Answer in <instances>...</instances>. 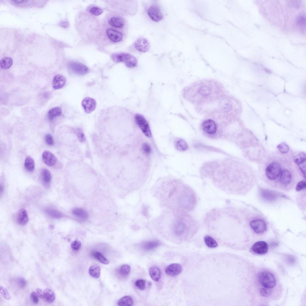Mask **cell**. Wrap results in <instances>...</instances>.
<instances>
[{
  "label": "cell",
  "instance_id": "obj_1",
  "mask_svg": "<svg viewBox=\"0 0 306 306\" xmlns=\"http://www.w3.org/2000/svg\"><path fill=\"white\" fill-rule=\"evenodd\" d=\"M111 58L115 62H123L126 66L130 68L136 66L137 61L136 58L132 55L126 53H114L111 55Z\"/></svg>",
  "mask_w": 306,
  "mask_h": 306
},
{
  "label": "cell",
  "instance_id": "obj_2",
  "mask_svg": "<svg viewBox=\"0 0 306 306\" xmlns=\"http://www.w3.org/2000/svg\"><path fill=\"white\" fill-rule=\"evenodd\" d=\"M258 279L261 284L265 288H272L276 284V279L274 275L269 271L261 272L258 275Z\"/></svg>",
  "mask_w": 306,
  "mask_h": 306
},
{
  "label": "cell",
  "instance_id": "obj_3",
  "mask_svg": "<svg viewBox=\"0 0 306 306\" xmlns=\"http://www.w3.org/2000/svg\"><path fill=\"white\" fill-rule=\"evenodd\" d=\"M189 226L186 220L178 218L172 224V231L176 235H182L188 232Z\"/></svg>",
  "mask_w": 306,
  "mask_h": 306
},
{
  "label": "cell",
  "instance_id": "obj_4",
  "mask_svg": "<svg viewBox=\"0 0 306 306\" xmlns=\"http://www.w3.org/2000/svg\"><path fill=\"white\" fill-rule=\"evenodd\" d=\"M281 173V168L279 163L274 162L270 163L266 169V175L269 179L273 180L277 178Z\"/></svg>",
  "mask_w": 306,
  "mask_h": 306
},
{
  "label": "cell",
  "instance_id": "obj_5",
  "mask_svg": "<svg viewBox=\"0 0 306 306\" xmlns=\"http://www.w3.org/2000/svg\"><path fill=\"white\" fill-rule=\"evenodd\" d=\"M135 120L138 126L145 136L149 138L151 137L152 134L150 127L144 117L140 114H137L135 116Z\"/></svg>",
  "mask_w": 306,
  "mask_h": 306
},
{
  "label": "cell",
  "instance_id": "obj_6",
  "mask_svg": "<svg viewBox=\"0 0 306 306\" xmlns=\"http://www.w3.org/2000/svg\"><path fill=\"white\" fill-rule=\"evenodd\" d=\"M148 14L149 17L154 22H158L163 18L162 13L157 4H153L148 9Z\"/></svg>",
  "mask_w": 306,
  "mask_h": 306
},
{
  "label": "cell",
  "instance_id": "obj_7",
  "mask_svg": "<svg viewBox=\"0 0 306 306\" xmlns=\"http://www.w3.org/2000/svg\"><path fill=\"white\" fill-rule=\"evenodd\" d=\"M135 48L138 51L145 53L147 52L150 48L148 41L146 38L140 37L138 38L134 43Z\"/></svg>",
  "mask_w": 306,
  "mask_h": 306
},
{
  "label": "cell",
  "instance_id": "obj_8",
  "mask_svg": "<svg viewBox=\"0 0 306 306\" xmlns=\"http://www.w3.org/2000/svg\"><path fill=\"white\" fill-rule=\"evenodd\" d=\"M250 226L253 230L256 233H261L267 230V226L265 221L261 219L255 220L250 223Z\"/></svg>",
  "mask_w": 306,
  "mask_h": 306
},
{
  "label": "cell",
  "instance_id": "obj_9",
  "mask_svg": "<svg viewBox=\"0 0 306 306\" xmlns=\"http://www.w3.org/2000/svg\"><path fill=\"white\" fill-rule=\"evenodd\" d=\"M82 105L85 112L86 113L89 114L95 110L96 106V102L94 99L86 97L82 100Z\"/></svg>",
  "mask_w": 306,
  "mask_h": 306
},
{
  "label": "cell",
  "instance_id": "obj_10",
  "mask_svg": "<svg viewBox=\"0 0 306 306\" xmlns=\"http://www.w3.org/2000/svg\"><path fill=\"white\" fill-rule=\"evenodd\" d=\"M71 70L74 73L79 75H84L89 71L88 68L85 65L77 62H72L69 65Z\"/></svg>",
  "mask_w": 306,
  "mask_h": 306
},
{
  "label": "cell",
  "instance_id": "obj_11",
  "mask_svg": "<svg viewBox=\"0 0 306 306\" xmlns=\"http://www.w3.org/2000/svg\"><path fill=\"white\" fill-rule=\"evenodd\" d=\"M182 270V267L180 264L173 263L166 268L165 271L167 274L172 276H175L180 274Z\"/></svg>",
  "mask_w": 306,
  "mask_h": 306
},
{
  "label": "cell",
  "instance_id": "obj_12",
  "mask_svg": "<svg viewBox=\"0 0 306 306\" xmlns=\"http://www.w3.org/2000/svg\"><path fill=\"white\" fill-rule=\"evenodd\" d=\"M252 250L254 252L259 254L266 253L268 250V245L264 241H258L252 246Z\"/></svg>",
  "mask_w": 306,
  "mask_h": 306
},
{
  "label": "cell",
  "instance_id": "obj_13",
  "mask_svg": "<svg viewBox=\"0 0 306 306\" xmlns=\"http://www.w3.org/2000/svg\"><path fill=\"white\" fill-rule=\"evenodd\" d=\"M202 126L203 130L209 134H214L217 130L216 125L215 122L211 120H205L202 123Z\"/></svg>",
  "mask_w": 306,
  "mask_h": 306
},
{
  "label": "cell",
  "instance_id": "obj_14",
  "mask_svg": "<svg viewBox=\"0 0 306 306\" xmlns=\"http://www.w3.org/2000/svg\"><path fill=\"white\" fill-rule=\"evenodd\" d=\"M42 159L44 162L47 165L51 166L56 163L57 159L51 152L48 151L44 152L42 154Z\"/></svg>",
  "mask_w": 306,
  "mask_h": 306
},
{
  "label": "cell",
  "instance_id": "obj_15",
  "mask_svg": "<svg viewBox=\"0 0 306 306\" xmlns=\"http://www.w3.org/2000/svg\"><path fill=\"white\" fill-rule=\"evenodd\" d=\"M66 82V78L64 76L57 74L53 78L52 86L55 89H58L62 88Z\"/></svg>",
  "mask_w": 306,
  "mask_h": 306
},
{
  "label": "cell",
  "instance_id": "obj_16",
  "mask_svg": "<svg viewBox=\"0 0 306 306\" xmlns=\"http://www.w3.org/2000/svg\"><path fill=\"white\" fill-rule=\"evenodd\" d=\"M106 34L109 39L114 42H120L123 38V34L121 32L113 29H108Z\"/></svg>",
  "mask_w": 306,
  "mask_h": 306
},
{
  "label": "cell",
  "instance_id": "obj_17",
  "mask_svg": "<svg viewBox=\"0 0 306 306\" xmlns=\"http://www.w3.org/2000/svg\"><path fill=\"white\" fill-rule=\"evenodd\" d=\"M41 178L44 185L46 187L49 186L51 177L49 171L46 169H43L41 173Z\"/></svg>",
  "mask_w": 306,
  "mask_h": 306
},
{
  "label": "cell",
  "instance_id": "obj_18",
  "mask_svg": "<svg viewBox=\"0 0 306 306\" xmlns=\"http://www.w3.org/2000/svg\"><path fill=\"white\" fill-rule=\"evenodd\" d=\"M17 220L20 224L24 225L26 224L28 221V216L26 211L24 209H20L18 212Z\"/></svg>",
  "mask_w": 306,
  "mask_h": 306
},
{
  "label": "cell",
  "instance_id": "obj_19",
  "mask_svg": "<svg viewBox=\"0 0 306 306\" xmlns=\"http://www.w3.org/2000/svg\"><path fill=\"white\" fill-rule=\"evenodd\" d=\"M160 244V242L158 240H152L143 243L142 244L141 247L145 250H150L158 247Z\"/></svg>",
  "mask_w": 306,
  "mask_h": 306
},
{
  "label": "cell",
  "instance_id": "obj_20",
  "mask_svg": "<svg viewBox=\"0 0 306 306\" xmlns=\"http://www.w3.org/2000/svg\"><path fill=\"white\" fill-rule=\"evenodd\" d=\"M280 182L283 184L286 185L290 182L292 179V175L290 172L287 169H284L281 172L280 174Z\"/></svg>",
  "mask_w": 306,
  "mask_h": 306
},
{
  "label": "cell",
  "instance_id": "obj_21",
  "mask_svg": "<svg viewBox=\"0 0 306 306\" xmlns=\"http://www.w3.org/2000/svg\"><path fill=\"white\" fill-rule=\"evenodd\" d=\"M43 298L47 302L52 303L55 300V294L54 291L49 288H47L43 291Z\"/></svg>",
  "mask_w": 306,
  "mask_h": 306
},
{
  "label": "cell",
  "instance_id": "obj_22",
  "mask_svg": "<svg viewBox=\"0 0 306 306\" xmlns=\"http://www.w3.org/2000/svg\"><path fill=\"white\" fill-rule=\"evenodd\" d=\"M149 273L151 278L154 281H158L160 278V270L157 266H153L150 268Z\"/></svg>",
  "mask_w": 306,
  "mask_h": 306
},
{
  "label": "cell",
  "instance_id": "obj_23",
  "mask_svg": "<svg viewBox=\"0 0 306 306\" xmlns=\"http://www.w3.org/2000/svg\"><path fill=\"white\" fill-rule=\"evenodd\" d=\"M108 23L111 26L119 28L122 27L124 23V20L122 18L117 17L111 18L108 20Z\"/></svg>",
  "mask_w": 306,
  "mask_h": 306
},
{
  "label": "cell",
  "instance_id": "obj_24",
  "mask_svg": "<svg viewBox=\"0 0 306 306\" xmlns=\"http://www.w3.org/2000/svg\"><path fill=\"white\" fill-rule=\"evenodd\" d=\"M100 267L97 264H94L91 266L89 269V273L92 277L97 278L100 277Z\"/></svg>",
  "mask_w": 306,
  "mask_h": 306
},
{
  "label": "cell",
  "instance_id": "obj_25",
  "mask_svg": "<svg viewBox=\"0 0 306 306\" xmlns=\"http://www.w3.org/2000/svg\"><path fill=\"white\" fill-rule=\"evenodd\" d=\"M62 114L61 109L59 107H55L50 110L48 114V119L52 120L57 117L60 116Z\"/></svg>",
  "mask_w": 306,
  "mask_h": 306
},
{
  "label": "cell",
  "instance_id": "obj_26",
  "mask_svg": "<svg viewBox=\"0 0 306 306\" xmlns=\"http://www.w3.org/2000/svg\"><path fill=\"white\" fill-rule=\"evenodd\" d=\"M73 214L75 216L83 220L87 219L88 216V212L83 209L76 208L72 211Z\"/></svg>",
  "mask_w": 306,
  "mask_h": 306
},
{
  "label": "cell",
  "instance_id": "obj_27",
  "mask_svg": "<svg viewBox=\"0 0 306 306\" xmlns=\"http://www.w3.org/2000/svg\"><path fill=\"white\" fill-rule=\"evenodd\" d=\"M133 301L130 296H126L121 298L118 301L117 304L120 306H131L132 305Z\"/></svg>",
  "mask_w": 306,
  "mask_h": 306
},
{
  "label": "cell",
  "instance_id": "obj_28",
  "mask_svg": "<svg viewBox=\"0 0 306 306\" xmlns=\"http://www.w3.org/2000/svg\"><path fill=\"white\" fill-rule=\"evenodd\" d=\"M175 146L177 149L180 151H184L188 148V144L183 139L178 138L176 140Z\"/></svg>",
  "mask_w": 306,
  "mask_h": 306
},
{
  "label": "cell",
  "instance_id": "obj_29",
  "mask_svg": "<svg viewBox=\"0 0 306 306\" xmlns=\"http://www.w3.org/2000/svg\"><path fill=\"white\" fill-rule=\"evenodd\" d=\"M13 62V60L11 58L8 57H4L0 60V67L2 69H8L11 67Z\"/></svg>",
  "mask_w": 306,
  "mask_h": 306
},
{
  "label": "cell",
  "instance_id": "obj_30",
  "mask_svg": "<svg viewBox=\"0 0 306 306\" xmlns=\"http://www.w3.org/2000/svg\"><path fill=\"white\" fill-rule=\"evenodd\" d=\"M45 212L49 216L54 218H59L63 216V214L61 212L53 209H46Z\"/></svg>",
  "mask_w": 306,
  "mask_h": 306
},
{
  "label": "cell",
  "instance_id": "obj_31",
  "mask_svg": "<svg viewBox=\"0 0 306 306\" xmlns=\"http://www.w3.org/2000/svg\"><path fill=\"white\" fill-rule=\"evenodd\" d=\"M25 166L29 172H32L34 169L35 163L33 159L30 156L27 157L25 162Z\"/></svg>",
  "mask_w": 306,
  "mask_h": 306
},
{
  "label": "cell",
  "instance_id": "obj_32",
  "mask_svg": "<svg viewBox=\"0 0 306 306\" xmlns=\"http://www.w3.org/2000/svg\"><path fill=\"white\" fill-rule=\"evenodd\" d=\"M220 107L221 110L224 112L230 111L231 108V105L230 101L227 99H224L220 102Z\"/></svg>",
  "mask_w": 306,
  "mask_h": 306
},
{
  "label": "cell",
  "instance_id": "obj_33",
  "mask_svg": "<svg viewBox=\"0 0 306 306\" xmlns=\"http://www.w3.org/2000/svg\"><path fill=\"white\" fill-rule=\"evenodd\" d=\"M131 267L129 265L124 264L120 266L118 269L119 274L123 277L128 276L130 271Z\"/></svg>",
  "mask_w": 306,
  "mask_h": 306
},
{
  "label": "cell",
  "instance_id": "obj_34",
  "mask_svg": "<svg viewBox=\"0 0 306 306\" xmlns=\"http://www.w3.org/2000/svg\"><path fill=\"white\" fill-rule=\"evenodd\" d=\"M204 241L206 245L209 247L215 248L218 246L216 241L210 236H205L204 238Z\"/></svg>",
  "mask_w": 306,
  "mask_h": 306
},
{
  "label": "cell",
  "instance_id": "obj_35",
  "mask_svg": "<svg viewBox=\"0 0 306 306\" xmlns=\"http://www.w3.org/2000/svg\"><path fill=\"white\" fill-rule=\"evenodd\" d=\"M92 255L95 258L103 264H108L109 263L108 260L99 252H93Z\"/></svg>",
  "mask_w": 306,
  "mask_h": 306
},
{
  "label": "cell",
  "instance_id": "obj_36",
  "mask_svg": "<svg viewBox=\"0 0 306 306\" xmlns=\"http://www.w3.org/2000/svg\"><path fill=\"white\" fill-rule=\"evenodd\" d=\"M305 154L301 152L297 154L294 160V161L298 165L305 162Z\"/></svg>",
  "mask_w": 306,
  "mask_h": 306
},
{
  "label": "cell",
  "instance_id": "obj_37",
  "mask_svg": "<svg viewBox=\"0 0 306 306\" xmlns=\"http://www.w3.org/2000/svg\"><path fill=\"white\" fill-rule=\"evenodd\" d=\"M296 25L300 27H305L306 24V18L303 15H300L297 17L296 19Z\"/></svg>",
  "mask_w": 306,
  "mask_h": 306
},
{
  "label": "cell",
  "instance_id": "obj_38",
  "mask_svg": "<svg viewBox=\"0 0 306 306\" xmlns=\"http://www.w3.org/2000/svg\"><path fill=\"white\" fill-rule=\"evenodd\" d=\"M277 148L281 152L283 153H287L289 150L288 146L284 142L279 144L277 146Z\"/></svg>",
  "mask_w": 306,
  "mask_h": 306
},
{
  "label": "cell",
  "instance_id": "obj_39",
  "mask_svg": "<svg viewBox=\"0 0 306 306\" xmlns=\"http://www.w3.org/2000/svg\"><path fill=\"white\" fill-rule=\"evenodd\" d=\"M198 92L201 95L206 96L209 95L211 92V90L209 87L206 86H203L198 90Z\"/></svg>",
  "mask_w": 306,
  "mask_h": 306
},
{
  "label": "cell",
  "instance_id": "obj_40",
  "mask_svg": "<svg viewBox=\"0 0 306 306\" xmlns=\"http://www.w3.org/2000/svg\"><path fill=\"white\" fill-rule=\"evenodd\" d=\"M146 281L143 279H139L135 282V285L141 290H144L146 287Z\"/></svg>",
  "mask_w": 306,
  "mask_h": 306
},
{
  "label": "cell",
  "instance_id": "obj_41",
  "mask_svg": "<svg viewBox=\"0 0 306 306\" xmlns=\"http://www.w3.org/2000/svg\"><path fill=\"white\" fill-rule=\"evenodd\" d=\"M0 291L1 295L5 299L7 300L11 299V296L6 288L1 286Z\"/></svg>",
  "mask_w": 306,
  "mask_h": 306
},
{
  "label": "cell",
  "instance_id": "obj_42",
  "mask_svg": "<svg viewBox=\"0 0 306 306\" xmlns=\"http://www.w3.org/2000/svg\"><path fill=\"white\" fill-rule=\"evenodd\" d=\"M270 289L265 287L261 288L260 290L261 295L263 297L269 296L272 293V290Z\"/></svg>",
  "mask_w": 306,
  "mask_h": 306
},
{
  "label": "cell",
  "instance_id": "obj_43",
  "mask_svg": "<svg viewBox=\"0 0 306 306\" xmlns=\"http://www.w3.org/2000/svg\"><path fill=\"white\" fill-rule=\"evenodd\" d=\"M75 132L80 141L83 142L85 140V135L81 130L79 128L76 129Z\"/></svg>",
  "mask_w": 306,
  "mask_h": 306
},
{
  "label": "cell",
  "instance_id": "obj_44",
  "mask_svg": "<svg viewBox=\"0 0 306 306\" xmlns=\"http://www.w3.org/2000/svg\"><path fill=\"white\" fill-rule=\"evenodd\" d=\"M90 11L91 14L96 16L100 15L103 12L102 10L101 9L96 7L91 8Z\"/></svg>",
  "mask_w": 306,
  "mask_h": 306
},
{
  "label": "cell",
  "instance_id": "obj_45",
  "mask_svg": "<svg viewBox=\"0 0 306 306\" xmlns=\"http://www.w3.org/2000/svg\"><path fill=\"white\" fill-rule=\"evenodd\" d=\"M81 245V243L80 241L76 240L72 243L71 246L73 249L76 250H78L80 248Z\"/></svg>",
  "mask_w": 306,
  "mask_h": 306
},
{
  "label": "cell",
  "instance_id": "obj_46",
  "mask_svg": "<svg viewBox=\"0 0 306 306\" xmlns=\"http://www.w3.org/2000/svg\"><path fill=\"white\" fill-rule=\"evenodd\" d=\"M306 183L304 181L299 182L297 185L296 189L297 191H299L305 188Z\"/></svg>",
  "mask_w": 306,
  "mask_h": 306
},
{
  "label": "cell",
  "instance_id": "obj_47",
  "mask_svg": "<svg viewBox=\"0 0 306 306\" xmlns=\"http://www.w3.org/2000/svg\"><path fill=\"white\" fill-rule=\"evenodd\" d=\"M39 297L37 294L34 292H32L30 295L31 300L35 304H37L38 303L39 301Z\"/></svg>",
  "mask_w": 306,
  "mask_h": 306
},
{
  "label": "cell",
  "instance_id": "obj_48",
  "mask_svg": "<svg viewBox=\"0 0 306 306\" xmlns=\"http://www.w3.org/2000/svg\"><path fill=\"white\" fill-rule=\"evenodd\" d=\"M142 148L144 152L146 154H149L151 152V147L147 143H144L143 144L142 146Z\"/></svg>",
  "mask_w": 306,
  "mask_h": 306
},
{
  "label": "cell",
  "instance_id": "obj_49",
  "mask_svg": "<svg viewBox=\"0 0 306 306\" xmlns=\"http://www.w3.org/2000/svg\"><path fill=\"white\" fill-rule=\"evenodd\" d=\"M45 141L46 143L49 145L52 146L54 144L53 138L51 135L48 134L45 137Z\"/></svg>",
  "mask_w": 306,
  "mask_h": 306
},
{
  "label": "cell",
  "instance_id": "obj_50",
  "mask_svg": "<svg viewBox=\"0 0 306 306\" xmlns=\"http://www.w3.org/2000/svg\"><path fill=\"white\" fill-rule=\"evenodd\" d=\"M17 283L18 286L21 288H24L26 284V281L22 277L18 278L17 280Z\"/></svg>",
  "mask_w": 306,
  "mask_h": 306
},
{
  "label": "cell",
  "instance_id": "obj_51",
  "mask_svg": "<svg viewBox=\"0 0 306 306\" xmlns=\"http://www.w3.org/2000/svg\"><path fill=\"white\" fill-rule=\"evenodd\" d=\"M36 291L39 296L41 298H43V291L41 289L38 288L37 289Z\"/></svg>",
  "mask_w": 306,
  "mask_h": 306
},
{
  "label": "cell",
  "instance_id": "obj_52",
  "mask_svg": "<svg viewBox=\"0 0 306 306\" xmlns=\"http://www.w3.org/2000/svg\"><path fill=\"white\" fill-rule=\"evenodd\" d=\"M26 1V0H14L12 1L15 3L19 4L24 2Z\"/></svg>",
  "mask_w": 306,
  "mask_h": 306
}]
</instances>
